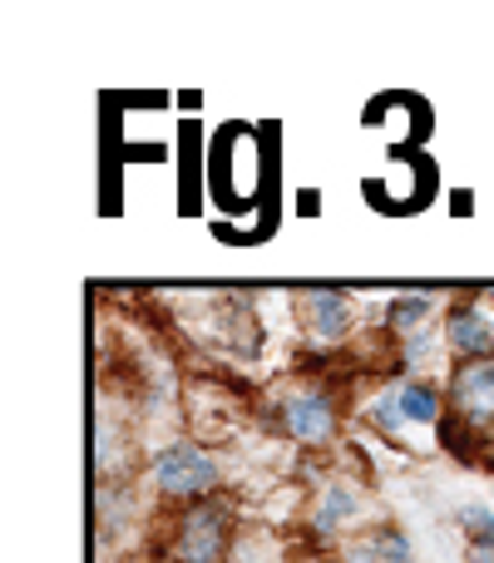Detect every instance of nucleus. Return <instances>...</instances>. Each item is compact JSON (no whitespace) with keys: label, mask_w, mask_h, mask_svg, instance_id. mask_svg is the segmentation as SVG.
I'll return each mask as SVG.
<instances>
[{"label":"nucleus","mask_w":494,"mask_h":563,"mask_svg":"<svg viewBox=\"0 0 494 563\" xmlns=\"http://www.w3.org/2000/svg\"><path fill=\"white\" fill-rule=\"evenodd\" d=\"M154 479H158V489H164V495H198V489H208L218 479V470H213V460H208L204 450L174 445L154 465Z\"/></svg>","instance_id":"nucleus-1"},{"label":"nucleus","mask_w":494,"mask_h":563,"mask_svg":"<svg viewBox=\"0 0 494 563\" xmlns=\"http://www.w3.org/2000/svg\"><path fill=\"white\" fill-rule=\"evenodd\" d=\"M455 400L465 416L475 420H490L494 416V356H480L470 361L465 371L455 376Z\"/></svg>","instance_id":"nucleus-2"},{"label":"nucleus","mask_w":494,"mask_h":563,"mask_svg":"<svg viewBox=\"0 0 494 563\" xmlns=\"http://www.w3.org/2000/svg\"><path fill=\"white\" fill-rule=\"evenodd\" d=\"M376 420H386V426H400V420L430 426V420H436V396H430L426 386H396L391 396L376 400Z\"/></svg>","instance_id":"nucleus-3"},{"label":"nucleus","mask_w":494,"mask_h":563,"mask_svg":"<svg viewBox=\"0 0 494 563\" xmlns=\"http://www.w3.org/2000/svg\"><path fill=\"white\" fill-rule=\"evenodd\" d=\"M282 410H287V426L297 440H327L331 435V406L321 396H311V390H297Z\"/></svg>","instance_id":"nucleus-4"},{"label":"nucleus","mask_w":494,"mask_h":563,"mask_svg":"<svg viewBox=\"0 0 494 563\" xmlns=\"http://www.w3.org/2000/svg\"><path fill=\"white\" fill-rule=\"evenodd\" d=\"M347 321H351L347 297H337V291H307V327H311V336L337 341L341 331H347Z\"/></svg>","instance_id":"nucleus-5"},{"label":"nucleus","mask_w":494,"mask_h":563,"mask_svg":"<svg viewBox=\"0 0 494 563\" xmlns=\"http://www.w3.org/2000/svg\"><path fill=\"white\" fill-rule=\"evenodd\" d=\"M450 346H455L460 356H475L480 361L494 346L490 321L480 317V311H455V317H450Z\"/></svg>","instance_id":"nucleus-6"},{"label":"nucleus","mask_w":494,"mask_h":563,"mask_svg":"<svg viewBox=\"0 0 494 563\" xmlns=\"http://www.w3.org/2000/svg\"><path fill=\"white\" fill-rule=\"evenodd\" d=\"M218 544H223V534H218V515L213 509H198L194 525H188V539H184V559L188 563H213Z\"/></svg>","instance_id":"nucleus-7"},{"label":"nucleus","mask_w":494,"mask_h":563,"mask_svg":"<svg viewBox=\"0 0 494 563\" xmlns=\"http://www.w3.org/2000/svg\"><path fill=\"white\" fill-rule=\"evenodd\" d=\"M347 563H410V544L396 534V529H381V534L361 539Z\"/></svg>","instance_id":"nucleus-8"},{"label":"nucleus","mask_w":494,"mask_h":563,"mask_svg":"<svg viewBox=\"0 0 494 563\" xmlns=\"http://www.w3.org/2000/svg\"><path fill=\"white\" fill-rule=\"evenodd\" d=\"M460 525L470 534V563H494V515L485 505L460 509Z\"/></svg>","instance_id":"nucleus-9"},{"label":"nucleus","mask_w":494,"mask_h":563,"mask_svg":"<svg viewBox=\"0 0 494 563\" xmlns=\"http://www.w3.org/2000/svg\"><path fill=\"white\" fill-rule=\"evenodd\" d=\"M347 515H356V499H351L347 489H331V495H327V505L317 509V529H321V534H331V529H337Z\"/></svg>","instance_id":"nucleus-10"}]
</instances>
